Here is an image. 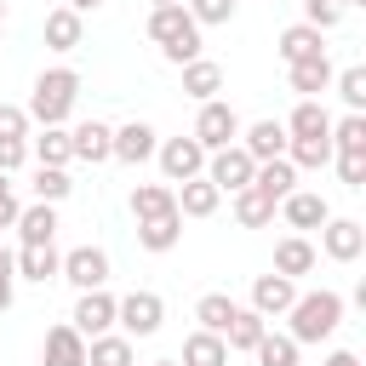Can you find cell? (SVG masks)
I'll return each mask as SVG.
<instances>
[{
    "instance_id": "6da1fadb",
    "label": "cell",
    "mask_w": 366,
    "mask_h": 366,
    "mask_svg": "<svg viewBox=\"0 0 366 366\" xmlns=\"http://www.w3.org/2000/svg\"><path fill=\"white\" fill-rule=\"evenodd\" d=\"M286 320H292V343H320V337H332L337 326H343V297L337 292H297L292 297V309H286Z\"/></svg>"
},
{
    "instance_id": "7a4b0ae2",
    "label": "cell",
    "mask_w": 366,
    "mask_h": 366,
    "mask_svg": "<svg viewBox=\"0 0 366 366\" xmlns=\"http://www.w3.org/2000/svg\"><path fill=\"white\" fill-rule=\"evenodd\" d=\"M74 97H80V74L74 69H46L40 80H34V92H29V126H63L69 120V109H74Z\"/></svg>"
},
{
    "instance_id": "3957f363",
    "label": "cell",
    "mask_w": 366,
    "mask_h": 366,
    "mask_svg": "<svg viewBox=\"0 0 366 366\" xmlns=\"http://www.w3.org/2000/svg\"><path fill=\"white\" fill-rule=\"evenodd\" d=\"M149 40L166 51V63H189V57H200V23L183 11V6H154L149 11Z\"/></svg>"
},
{
    "instance_id": "277c9868",
    "label": "cell",
    "mask_w": 366,
    "mask_h": 366,
    "mask_svg": "<svg viewBox=\"0 0 366 366\" xmlns=\"http://www.w3.org/2000/svg\"><path fill=\"white\" fill-rule=\"evenodd\" d=\"M160 320H166L160 292H126V297H114V326H120L126 337H154Z\"/></svg>"
},
{
    "instance_id": "5b68a950",
    "label": "cell",
    "mask_w": 366,
    "mask_h": 366,
    "mask_svg": "<svg viewBox=\"0 0 366 366\" xmlns=\"http://www.w3.org/2000/svg\"><path fill=\"white\" fill-rule=\"evenodd\" d=\"M189 137H194L206 154H212V149H229V143L240 137V114H234L223 97H206L200 114H194V132H189Z\"/></svg>"
},
{
    "instance_id": "8992f818",
    "label": "cell",
    "mask_w": 366,
    "mask_h": 366,
    "mask_svg": "<svg viewBox=\"0 0 366 366\" xmlns=\"http://www.w3.org/2000/svg\"><path fill=\"white\" fill-rule=\"evenodd\" d=\"M154 160H160L166 183H189V177L206 172V149H200L194 137H166V143H154Z\"/></svg>"
},
{
    "instance_id": "52a82bcc",
    "label": "cell",
    "mask_w": 366,
    "mask_h": 366,
    "mask_svg": "<svg viewBox=\"0 0 366 366\" xmlns=\"http://www.w3.org/2000/svg\"><path fill=\"white\" fill-rule=\"evenodd\" d=\"M57 274L74 286V292H92V286H109V252L103 246H74V252H63V263H57Z\"/></svg>"
},
{
    "instance_id": "ba28073f",
    "label": "cell",
    "mask_w": 366,
    "mask_h": 366,
    "mask_svg": "<svg viewBox=\"0 0 366 366\" xmlns=\"http://www.w3.org/2000/svg\"><path fill=\"white\" fill-rule=\"evenodd\" d=\"M252 172H257V160H252L240 143H229V149H212V154H206V177H212L223 194L246 189V183H252Z\"/></svg>"
},
{
    "instance_id": "9c48e42d",
    "label": "cell",
    "mask_w": 366,
    "mask_h": 366,
    "mask_svg": "<svg viewBox=\"0 0 366 366\" xmlns=\"http://www.w3.org/2000/svg\"><path fill=\"white\" fill-rule=\"evenodd\" d=\"M320 252H326L332 263H355V257L366 252V229H360L355 217H326V223H320Z\"/></svg>"
},
{
    "instance_id": "30bf717a",
    "label": "cell",
    "mask_w": 366,
    "mask_h": 366,
    "mask_svg": "<svg viewBox=\"0 0 366 366\" xmlns=\"http://www.w3.org/2000/svg\"><path fill=\"white\" fill-rule=\"evenodd\" d=\"M69 326H74L80 337H97V332H109V326H114V297H109L103 286L80 292V297H74V315H69Z\"/></svg>"
},
{
    "instance_id": "8fae6325",
    "label": "cell",
    "mask_w": 366,
    "mask_h": 366,
    "mask_svg": "<svg viewBox=\"0 0 366 366\" xmlns=\"http://www.w3.org/2000/svg\"><path fill=\"white\" fill-rule=\"evenodd\" d=\"M69 149H74V160L103 166V160H114V126H103V120H80V126L69 132Z\"/></svg>"
},
{
    "instance_id": "7c38bea8",
    "label": "cell",
    "mask_w": 366,
    "mask_h": 366,
    "mask_svg": "<svg viewBox=\"0 0 366 366\" xmlns=\"http://www.w3.org/2000/svg\"><path fill=\"white\" fill-rule=\"evenodd\" d=\"M292 297H297V280H286V274H257V280H252V309H257L263 320L286 315Z\"/></svg>"
},
{
    "instance_id": "4fadbf2b",
    "label": "cell",
    "mask_w": 366,
    "mask_h": 366,
    "mask_svg": "<svg viewBox=\"0 0 366 366\" xmlns=\"http://www.w3.org/2000/svg\"><path fill=\"white\" fill-rule=\"evenodd\" d=\"M252 160H274V154H286V126L280 120H252V126H240V137H234Z\"/></svg>"
},
{
    "instance_id": "5bb4252c",
    "label": "cell",
    "mask_w": 366,
    "mask_h": 366,
    "mask_svg": "<svg viewBox=\"0 0 366 366\" xmlns=\"http://www.w3.org/2000/svg\"><path fill=\"white\" fill-rule=\"evenodd\" d=\"M114 160H126V166L154 160V126H149V120H126V126H114Z\"/></svg>"
},
{
    "instance_id": "9a60e30c",
    "label": "cell",
    "mask_w": 366,
    "mask_h": 366,
    "mask_svg": "<svg viewBox=\"0 0 366 366\" xmlns=\"http://www.w3.org/2000/svg\"><path fill=\"white\" fill-rule=\"evenodd\" d=\"M252 189H257V194H269V200L280 206V200L297 189V166H292L286 154H274V160H257V172H252Z\"/></svg>"
},
{
    "instance_id": "2e32d148",
    "label": "cell",
    "mask_w": 366,
    "mask_h": 366,
    "mask_svg": "<svg viewBox=\"0 0 366 366\" xmlns=\"http://www.w3.org/2000/svg\"><path fill=\"white\" fill-rule=\"evenodd\" d=\"M172 194H177V212H183V217H212V212L223 206V189H217L206 172H200V177H189V183H177Z\"/></svg>"
},
{
    "instance_id": "e0dca14e",
    "label": "cell",
    "mask_w": 366,
    "mask_h": 366,
    "mask_svg": "<svg viewBox=\"0 0 366 366\" xmlns=\"http://www.w3.org/2000/svg\"><path fill=\"white\" fill-rule=\"evenodd\" d=\"M280 217H286L292 229H320V223L332 217V206H326V194H315V189H292V194L280 200Z\"/></svg>"
},
{
    "instance_id": "ac0fdd59",
    "label": "cell",
    "mask_w": 366,
    "mask_h": 366,
    "mask_svg": "<svg viewBox=\"0 0 366 366\" xmlns=\"http://www.w3.org/2000/svg\"><path fill=\"white\" fill-rule=\"evenodd\" d=\"M40 366H86V337L74 326H51L40 343Z\"/></svg>"
},
{
    "instance_id": "d6986e66",
    "label": "cell",
    "mask_w": 366,
    "mask_h": 366,
    "mask_svg": "<svg viewBox=\"0 0 366 366\" xmlns=\"http://www.w3.org/2000/svg\"><path fill=\"white\" fill-rule=\"evenodd\" d=\"M280 126H286V137H332V114L320 97H297L292 120H280Z\"/></svg>"
},
{
    "instance_id": "ffe728a7",
    "label": "cell",
    "mask_w": 366,
    "mask_h": 366,
    "mask_svg": "<svg viewBox=\"0 0 366 366\" xmlns=\"http://www.w3.org/2000/svg\"><path fill=\"white\" fill-rule=\"evenodd\" d=\"M11 257H17V280H40V286L57 280V263H63L51 240H40V246H17Z\"/></svg>"
},
{
    "instance_id": "44dd1931",
    "label": "cell",
    "mask_w": 366,
    "mask_h": 366,
    "mask_svg": "<svg viewBox=\"0 0 366 366\" xmlns=\"http://www.w3.org/2000/svg\"><path fill=\"white\" fill-rule=\"evenodd\" d=\"M86 366H137V349L126 332H97L86 343Z\"/></svg>"
},
{
    "instance_id": "7402d4cb",
    "label": "cell",
    "mask_w": 366,
    "mask_h": 366,
    "mask_svg": "<svg viewBox=\"0 0 366 366\" xmlns=\"http://www.w3.org/2000/svg\"><path fill=\"white\" fill-rule=\"evenodd\" d=\"M286 74H292V92H297V97H320V92L332 86V57L320 51V57H303V63H286Z\"/></svg>"
},
{
    "instance_id": "603a6c76",
    "label": "cell",
    "mask_w": 366,
    "mask_h": 366,
    "mask_svg": "<svg viewBox=\"0 0 366 366\" xmlns=\"http://www.w3.org/2000/svg\"><path fill=\"white\" fill-rule=\"evenodd\" d=\"M320 263V252L303 240V234H286L280 246H274V274H286V280H297V274H309Z\"/></svg>"
},
{
    "instance_id": "cb8c5ba5",
    "label": "cell",
    "mask_w": 366,
    "mask_h": 366,
    "mask_svg": "<svg viewBox=\"0 0 366 366\" xmlns=\"http://www.w3.org/2000/svg\"><path fill=\"white\" fill-rule=\"evenodd\" d=\"M177 366H229V343L200 326V332L183 337V360H177Z\"/></svg>"
},
{
    "instance_id": "d4e9b609",
    "label": "cell",
    "mask_w": 366,
    "mask_h": 366,
    "mask_svg": "<svg viewBox=\"0 0 366 366\" xmlns=\"http://www.w3.org/2000/svg\"><path fill=\"white\" fill-rule=\"evenodd\" d=\"M183 92H189L194 103L217 97V92H223V69H217L212 57H189V63H183Z\"/></svg>"
},
{
    "instance_id": "484cf974",
    "label": "cell",
    "mask_w": 366,
    "mask_h": 366,
    "mask_svg": "<svg viewBox=\"0 0 366 366\" xmlns=\"http://www.w3.org/2000/svg\"><path fill=\"white\" fill-rule=\"evenodd\" d=\"M11 229L23 234V246H40V240H51V234H57V206L34 200V206H23V212H17V223H11Z\"/></svg>"
},
{
    "instance_id": "4316f807",
    "label": "cell",
    "mask_w": 366,
    "mask_h": 366,
    "mask_svg": "<svg viewBox=\"0 0 366 366\" xmlns=\"http://www.w3.org/2000/svg\"><path fill=\"white\" fill-rule=\"evenodd\" d=\"M177 240H183V212H166V217L137 223V246H143V252H172Z\"/></svg>"
},
{
    "instance_id": "83f0119b",
    "label": "cell",
    "mask_w": 366,
    "mask_h": 366,
    "mask_svg": "<svg viewBox=\"0 0 366 366\" xmlns=\"http://www.w3.org/2000/svg\"><path fill=\"white\" fill-rule=\"evenodd\" d=\"M80 34H86L80 11H69V6L46 11V46H51V51H74V46H80Z\"/></svg>"
},
{
    "instance_id": "f1b7e54d",
    "label": "cell",
    "mask_w": 366,
    "mask_h": 366,
    "mask_svg": "<svg viewBox=\"0 0 366 366\" xmlns=\"http://www.w3.org/2000/svg\"><path fill=\"white\" fill-rule=\"evenodd\" d=\"M166 212H177V194H172L166 183H137V189H132V217H137V223L166 217Z\"/></svg>"
},
{
    "instance_id": "f546056e",
    "label": "cell",
    "mask_w": 366,
    "mask_h": 366,
    "mask_svg": "<svg viewBox=\"0 0 366 366\" xmlns=\"http://www.w3.org/2000/svg\"><path fill=\"white\" fill-rule=\"evenodd\" d=\"M29 154H34V166H69V160H74V149H69V132H63V126H40V137L29 143Z\"/></svg>"
},
{
    "instance_id": "4dcf8cb0",
    "label": "cell",
    "mask_w": 366,
    "mask_h": 366,
    "mask_svg": "<svg viewBox=\"0 0 366 366\" xmlns=\"http://www.w3.org/2000/svg\"><path fill=\"white\" fill-rule=\"evenodd\" d=\"M234 223H240V229H263V223H274V200L257 194L252 183L234 189Z\"/></svg>"
},
{
    "instance_id": "1f68e13d",
    "label": "cell",
    "mask_w": 366,
    "mask_h": 366,
    "mask_svg": "<svg viewBox=\"0 0 366 366\" xmlns=\"http://www.w3.org/2000/svg\"><path fill=\"white\" fill-rule=\"evenodd\" d=\"M326 46H320V29H309V23H292V29H280V57L286 63H303V57H320Z\"/></svg>"
},
{
    "instance_id": "d6a6232c",
    "label": "cell",
    "mask_w": 366,
    "mask_h": 366,
    "mask_svg": "<svg viewBox=\"0 0 366 366\" xmlns=\"http://www.w3.org/2000/svg\"><path fill=\"white\" fill-rule=\"evenodd\" d=\"M263 332H269V320H263L257 309H234V320L223 326V343H229V349H257Z\"/></svg>"
},
{
    "instance_id": "836d02e7",
    "label": "cell",
    "mask_w": 366,
    "mask_h": 366,
    "mask_svg": "<svg viewBox=\"0 0 366 366\" xmlns=\"http://www.w3.org/2000/svg\"><path fill=\"white\" fill-rule=\"evenodd\" d=\"M286 160L320 172V166H332V137H286Z\"/></svg>"
},
{
    "instance_id": "e575fe53",
    "label": "cell",
    "mask_w": 366,
    "mask_h": 366,
    "mask_svg": "<svg viewBox=\"0 0 366 366\" xmlns=\"http://www.w3.org/2000/svg\"><path fill=\"white\" fill-rule=\"evenodd\" d=\"M234 309H240V303H234L229 292H206V297L194 303V320H200L206 332H217V337H223V326L234 320Z\"/></svg>"
},
{
    "instance_id": "d590c367",
    "label": "cell",
    "mask_w": 366,
    "mask_h": 366,
    "mask_svg": "<svg viewBox=\"0 0 366 366\" xmlns=\"http://www.w3.org/2000/svg\"><path fill=\"white\" fill-rule=\"evenodd\" d=\"M332 154H366V114L332 120Z\"/></svg>"
},
{
    "instance_id": "8d00e7d4",
    "label": "cell",
    "mask_w": 366,
    "mask_h": 366,
    "mask_svg": "<svg viewBox=\"0 0 366 366\" xmlns=\"http://www.w3.org/2000/svg\"><path fill=\"white\" fill-rule=\"evenodd\" d=\"M297 349H303V343H292L286 332H263L252 355H257V366H297Z\"/></svg>"
},
{
    "instance_id": "74e56055",
    "label": "cell",
    "mask_w": 366,
    "mask_h": 366,
    "mask_svg": "<svg viewBox=\"0 0 366 366\" xmlns=\"http://www.w3.org/2000/svg\"><path fill=\"white\" fill-rule=\"evenodd\" d=\"M69 166H34V200H46V206H57V200H69Z\"/></svg>"
},
{
    "instance_id": "f35d334b",
    "label": "cell",
    "mask_w": 366,
    "mask_h": 366,
    "mask_svg": "<svg viewBox=\"0 0 366 366\" xmlns=\"http://www.w3.org/2000/svg\"><path fill=\"white\" fill-rule=\"evenodd\" d=\"M332 86H337V97L349 103V114H360L366 109V69L355 63V69H343V74H332Z\"/></svg>"
},
{
    "instance_id": "ab89813d",
    "label": "cell",
    "mask_w": 366,
    "mask_h": 366,
    "mask_svg": "<svg viewBox=\"0 0 366 366\" xmlns=\"http://www.w3.org/2000/svg\"><path fill=\"white\" fill-rule=\"evenodd\" d=\"M343 11H349L343 0H303V23H309V29H320V34H326V29H337V23H343Z\"/></svg>"
},
{
    "instance_id": "60d3db41",
    "label": "cell",
    "mask_w": 366,
    "mask_h": 366,
    "mask_svg": "<svg viewBox=\"0 0 366 366\" xmlns=\"http://www.w3.org/2000/svg\"><path fill=\"white\" fill-rule=\"evenodd\" d=\"M183 11H189L200 29H217V23L234 17V0H183Z\"/></svg>"
},
{
    "instance_id": "b9f144b4",
    "label": "cell",
    "mask_w": 366,
    "mask_h": 366,
    "mask_svg": "<svg viewBox=\"0 0 366 366\" xmlns=\"http://www.w3.org/2000/svg\"><path fill=\"white\" fill-rule=\"evenodd\" d=\"M11 297H17V257L0 246V315L11 309Z\"/></svg>"
},
{
    "instance_id": "7bdbcfd3",
    "label": "cell",
    "mask_w": 366,
    "mask_h": 366,
    "mask_svg": "<svg viewBox=\"0 0 366 366\" xmlns=\"http://www.w3.org/2000/svg\"><path fill=\"white\" fill-rule=\"evenodd\" d=\"M332 160H337V177L349 189H366V154H332Z\"/></svg>"
},
{
    "instance_id": "ee69618b",
    "label": "cell",
    "mask_w": 366,
    "mask_h": 366,
    "mask_svg": "<svg viewBox=\"0 0 366 366\" xmlns=\"http://www.w3.org/2000/svg\"><path fill=\"white\" fill-rule=\"evenodd\" d=\"M0 137H29V109L0 103Z\"/></svg>"
},
{
    "instance_id": "f6af8a7d",
    "label": "cell",
    "mask_w": 366,
    "mask_h": 366,
    "mask_svg": "<svg viewBox=\"0 0 366 366\" xmlns=\"http://www.w3.org/2000/svg\"><path fill=\"white\" fill-rule=\"evenodd\" d=\"M29 160V137H0V172H17Z\"/></svg>"
},
{
    "instance_id": "bcb514c9",
    "label": "cell",
    "mask_w": 366,
    "mask_h": 366,
    "mask_svg": "<svg viewBox=\"0 0 366 366\" xmlns=\"http://www.w3.org/2000/svg\"><path fill=\"white\" fill-rule=\"evenodd\" d=\"M17 212H23V206H17V194H11V172H0V229H11Z\"/></svg>"
},
{
    "instance_id": "7dc6e473",
    "label": "cell",
    "mask_w": 366,
    "mask_h": 366,
    "mask_svg": "<svg viewBox=\"0 0 366 366\" xmlns=\"http://www.w3.org/2000/svg\"><path fill=\"white\" fill-rule=\"evenodd\" d=\"M326 366H360V355H349V349H332V355H326Z\"/></svg>"
},
{
    "instance_id": "c3c4849f",
    "label": "cell",
    "mask_w": 366,
    "mask_h": 366,
    "mask_svg": "<svg viewBox=\"0 0 366 366\" xmlns=\"http://www.w3.org/2000/svg\"><path fill=\"white\" fill-rule=\"evenodd\" d=\"M103 0H69V11H97Z\"/></svg>"
},
{
    "instance_id": "681fc988",
    "label": "cell",
    "mask_w": 366,
    "mask_h": 366,
    "mask_svg": "<svg viewBox=\"0 0 366 366\" xmlns=\"http://www.w3.org/2000/svg\"><path fill=\"white\" fill-rule=\"evenodd\" d=\"M154 6H183V0H154Z\"/></svg>"
},
{
    "instance_id": "f907efd6",
    "label": "cell",
    "mask_w": 366,
    "mask_h": 366,
    "mask_svg": "<svg viewBox=\"0 0 366 366\" xmlns=\"http://www.w3.org/2000/svg\"><path fill=\"white\" fill-rule=\"evenodd\" d=\"M149 366H177V360H149Z\"/></svg>"
},
{
    "instance_id": "816d5d0a",
    "label": "cell",
    "mask_w": 366,
    "mask_h": 366,
    "mask_svg": "<svg viewBox=\"0 0 366 366\" xmlns=\"http://www.w3.org/2000/svg\"><path fill=\"white\" fill-rule=\"evenodd\" d=\"M343 6H366V0H343Z\"/></svg>"
}]
</instances>
